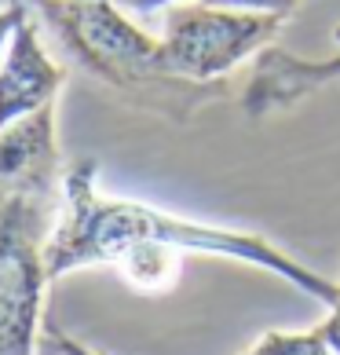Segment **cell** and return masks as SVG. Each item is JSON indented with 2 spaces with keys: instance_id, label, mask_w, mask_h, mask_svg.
<instances>
[{
  "instance_id": "1",
  "label": "cell",
  "mask_w": 340,
  "mask_h": 355,
  "mask_svg": "<svg viewBox=\"0 0 340 355\" xmlns=\"http://www.w3.org/2000/svg\"><path fill=\"white\" fill-rule=\"evenodd\" d=\"M96 176H99V165L91 157H81L62 173L59 216H55V231L48 239V279H62L70 271L96 268V264L114 268L117 260L136 253V249H179V253L238 260V264L278 275L282 282H289L293 289H300L304 297L319 300L325 308L337 304L340 297L337 282L304 268L296 257H289L264 234L179 220L143 202L114 198V194L99 191Z\"/></svg>"
},
{
  "instance_id": "2",
  "label": "cell",
  "mask_w": 340,
  "mask_h": 355,
  "mask_svg": "<svg viewBox=\"0 0 340 355\" xmlns=\"http://www.w3.org/2000/svg\"><path fill=\"white\" fill-rule=\"evenodd\" d=\"M66 55L88 77L107 85L139 110L187 121L208 103L231 96L227 81H187L165 70L161 41L121 11L117 0H22Z\"/></svg>"
},
{
  "instance_id": "3",
  "label": "cell",
  "mask_w": 340,
  "mask_h": 355,
  "mask_svg": "<svg viewBox=\"0 0 340 355\" xmlns=\"http://www.w3.org/2000/svg\"><path fill=\"white\" fill-rule=\"evenodd\" d=\"M59 202L0 194V355H37Z\"/></svg>"
},
{
  "instance_id": "4",
  "label": "cell",
  "mask_w": 340,
  "mask_h": 355,
  "mask_svg": "<svg viewBox=\"0 0 340 355\" xmlns=\"http://www.w3.org/2000/svg\"><path fill=\"white\" fill-rule=\"evenodd\" d=\"M278 15L260 11H231L208 8L202 0L168 8L165 33H161V62L168 73L187 81H227L245 59H253L260 48L274 44L282 30Z\"/></svg>"
},
{
  "instance_id": "5",
  "label": "cell",
  "mask_w": 340,
  "mask_h": 355,
  "mask_svg": "<svg viewBox=\"0 0 340 355\" xmlns=\"http://www.w3.org/2000/svg\"><path fill=\"white\" fill-rule=\"evenodd\" d=\"M340 81V51L333 59H300L282 44H267L253 55L249 77L238 92V107L249 121L271 117Z\"/></svg>"
},
{
  "instance_id": "6",
  "label": "cell",
  "mask_w": 340,
  "mask_h": 355,
  "mask_svg": "<svg viewBox=\"0 0 340 355\" xmlns=\"http://www.w3.org/2000/svg\"><path fill=\"white\" fill-rule=\"evenodd\" d=\"M62 154L55 139V107L0 128V194L62 198Z\"/></svg>"
},
{
  "instance_id": "7",
  "label": "cell",
  "mask_w": 340,
  "mask_h": 355,
  "mask_svg": "<svg viewBox=\"0 0 340 355\" xmlns=\"http://www.w3.org/2000/svg\"><path fill=\"white\" fill-rule=\"evenodd\" d=\"M62 85H66V70L44 51L41 26L33 11H26L0 59V128L44 107H55Z\"/></svg>"
},
{
  "instance_id": "8",
  "label": "cell",
  "mask_w": 340,
  "mask_h": 355,
  "mask_svg": "<svg viewBox=\"0 0 340 355\" xmlns=\"http://www.w3.org/2000/svg\"><path fill=\"white\" fill-rule=\"evenodd\" d=\"M245 355H337V352L330 348V340H325L322 330L315 326V330H307V334L271 330V334L260 337Z\"/></svg>"
},
{
  "instance_id": "9",
  "label": "cell",
  "mask_w": 340,
  "mask_h": 355,
  "mask_svg": "<svg viewBox=\"0 0 340 355\" xmlns=\"http://www.w3.org/2000/svg\"><path fill=\"white\" fill-rule=\"evenodd\" d=\"M208 8H231V11H260V15H278L289 19L300 8V0H202Z\"/></svg>"
},
{
  "instance_id": "10",
  "label": "cell",
  "mask_w": 340,
  "mask_h": 355,
  "mask_svg": "<svg viewBox=\"0 0 340 355\" xmlns=\"http://www.w3.org/2000/svg\"><path fill=\"white\" fill-rule=\"evenodd\" d=\"M37 355H84V345L70 340L55 322H44V330H41V348H37Z\"/></svg>"
},
{
  "instance_id": "11",
  "label": "cell",
  "mask_w": 340,
  "mask_h": 355,
  "mask_svg": "<svg viewBox=\"0 0 340 355\" xmlns=\"http://www.w3.org/2000/svg\"><path fill=\"white\" fill-rule=\"evenodd\" d=\"M26 11H30V8H26L22 0H11L8 8H0V59H4V51L11 44V33H15V26L22 22Z\"/></svg>"
},
{
  "instance_id": "12",
  "label": "cell",
  "mask_w": 340,
  "mask_h": 355,
  "mask_svg": "<svg viewBox=\"0 0 340 355\" xmlns=\"http://www.w3.org/2000/svg\"><path fill=\"white\" fill-rule=\"evenodd\" d=\"M125 11H136V15H154L161 8H176V4H187V0H117Z\"/></svg>"
},
{
  "instance_id": "13",
  "label": "cell",
  "mask_w": 340,
  "mask_h": 355,
  "mask_svg": "<svg viewBox=\"0 0 340 355\" xmlns=\"http://www.w3.org/2000/svg\"><path fill=\"white\" fill-rule=\"evenodd\" d=\"M319 330H322L325 340H330V348L340 355V297H337V304L330 308V315H325V322L319 326Z\"/></svg>"
},
{
  "instance_id": "14",
  "label": "cell",
  "mask_w": 340,
  "mask_h": 355,
  "mask_svg": "<svg viewBox=\"0 0 340 355\" xmlns=\"http://www.w3.org/2000/svg\"><path fill=\"white\" fill-rule=\"evenodd\" d=\"M333 44H337V51H340V26H337V30H333Z\"/></svg>"
},
{
  "instance_id": "15",
  "label": "cell",
  "mask_w": 340,
  "mask_h": 355,
  "mask_svg": "<svg viewBox=\"0 0 340 355\" xmlns=\"http://www.w3.org/2000/svg\"><path fill=\"white\" fill-rule=\"evenodd\" d=\"M84 355H99V352H91V348H84Z\"/></svg>"
}]
</instances>
